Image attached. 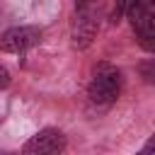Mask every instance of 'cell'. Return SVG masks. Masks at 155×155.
<instances>
[{
    "mask_svg": "<svg viewBox=\"0 0 155 155\" xmlns=\"http://www.w3.org/2000/svg\"><path fill=\"white\" fill-rule=\"evenodd\" d=\"M153 150H155V138H153V140H150V143L143 148V153H153Z\"/></svg>",
    "mask_w": 155,
    "mask_h": 155,
    "instance_id": "9",
    "label": "cell"
},
{
    "mask_svg": "<svg viewBox=\"0 0 155 155\" xmlns=\"http://www.w3.org/2000/svg\"><path fill=\"white\" fill-rule=\"evenodd\" d=\"M119 92H121V73L109 63H99L94 68V75H92L90 87H87L90 102L107 107L119 97Z\"/></svg>",
    "mask_w": 155,
    "mask_h": 155,
    "instance_id": "1",
    "label": "cell"
},
{
    "mask_svg": "<svg viewBox=\"0 0 155 155\" xmlns=\"http://www.w3.org/2000/svg\"><path fill=\"white\" fill-rule=\"evenodd\" d=\"M126 17L136 34H155V0H133Z\"/></svg>",
    "mask_w": 155,
    "mask_h": 155,
    "instance_id": "4",
    "label": "cell"
},
{
    "mask_svg": "<svg viewBox=\"0 0 155 155\" xmlns=\"http://www.w3.org/2000/svg\"><path fill=\"white\" fill-rule=\"evenodd\" d=\"M97 34V19H94V12L92 7H78V17H75V24H73V44L78 48H85L92 44Z\"/></svg>",
    "mask_w": 155,
    "mask_h": 155,
    "instance_id": "5",
    "label": "cell"
},
{
    "mask_svg": "<svg viewBox=\"0 0 155 155\" xmlns=\"http://www.w3.org/2000/svg\"><path fill=\"white\" fill-rule=\"evenodd\" d=\"M63 150H65V136L58 128H44L22 145V153L27 155H46V153H63Z\"/></svg>",
    "mask_w": 155,
    "mask_h": 155,
    "instance_id": "3",
    "label": "cell"
},
{
    "mask_svg": "<svg viewBox=\"0 0 155 155\" xmlns=\"http://www.w3.org/2000/svg\"><path fill=\"white\" fill-rule=\"evenodd\" d=\"M7 85H10V73L5 65H0V90H5Z\"/></svg>",
    "mask_w": 155,
    "mask_h": 155,
    "instance_id": "8",
    "label": "cell"
},
{
    "mask_svg": "<svg viewBox=\"0 0 155 155\" xmlns=\"http://www.w3.org/2000/svg\"><path fill=\"white\" fill-rule=\"evenodd\" d=\"M138 44H140L145 51L155 53V34H138Z\"/></svg>",
    "mask_w": 155,
    "mask_h": 155,
    "instance_id": "6",
    "label": "cell"
},
{
    "mask_svg": "<svg viewBox=\"0 0 155 155\" xmlns=\"http://www.w3.org/2000/svg\"><path fill=\"white\" fill-rule=\"evenodd\" d=\"M133 0H119L116 2V7H114V15H111V22H119L124 15H126V10H128V5H131Z\"/></svg>",
    "mask_w": 155,
    "mask_h": 155,
    "instance_id": "7",
    "label": "cell"
},
{
    "mask_svg": "<svg viewBox=\"0 0 155 155\" xmlns=\"http://www.w3.org/2000/svg\"><path fill=\"white\" fill-rule=\"evenodd\" d=\"M92 0H75V7H87Z\"/></svg>",
    "mask_w": 155,
    "mask_h": 155,
    "instance_id": "10",
    "label": "cell"
},
{
    "mask_svg": "<svg viewBox=\"0 0 155 155\" xmlns=\"http://www.w3.org/2000/svg\"><path fill=\"white\" fill-rule=\"evenodd\" d=\"M41 41V29L36 27H12L0 36V51L5 53H24L27 48Z\"/></svg>",
    "mask_w": 155,
    "mask_h": 155,
    "instance_id": "2",
    "label": "cell"
}]
</instances>
